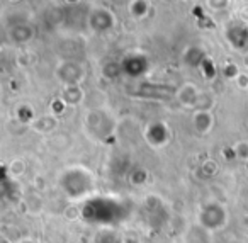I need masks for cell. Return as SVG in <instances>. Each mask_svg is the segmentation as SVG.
Instances as JSON below:
<instances>
[{"instance_id": "7a4b0ae2", "label": "cell", "mask_w": 248, "mask_h": 243, "mask_svg": "<svg viewBox=\"0 0 248 243\" xmlns=\"http://www.w3.org/2000/svg\"><path fill=\"white\" fill-rule=\"evenodd\" d=\"M228 223V209L224 204L217 201H211L201 208L199 211V225L202 229L213 233L217 229L224 228Z\"/></svg>"}, {"instance_id": "8992f818", "label": "cell", "mask_w": 248, "mask_h": 243, "mask_svg": "<svg viewBox=\"0 0 248 243\" xmlns=\"http://www.w3.org/2000/svg\"><path fill=\"white\" fill-rule=\"evenodd\" d=\"M19 243H36V242H32V240H22V242H19Z\"/></svg>"}, {"instance_id": "3957f363", "label": "cell", "mask_w": 248, "mask_h": 243, "mask_svg": "<svg viewBox=\"0 0 248 243\" xmlns=\"http://www.w3.org/2000/svg\"><path fill=\"white\" fill-rule=\"evenodd\" d=\"M93 211V216L90 219H95V223H99L100 214L104 212V218H102V225H109L112 223V219L117 218V214L121 212V204L117 202L110 201V199H93L87 204V211L90 212Z\"/></svg>"}, {"instance_id": "6da1fadb", "label": "cell", "mask_w": 248, "mask_h": 243, "mask_svg": "<svg viewBox=\"0 0 248 243\" xmlns=\"http://www.w3.org/2000/svg\"><path fill=\"white\" fill-rule=\"evenodd\" d=\"M60 187L68 197L83 199L92 194L93 187H95V180L89 170L82 167H73L65 170V174L60 177Z\"/></svg>"}, {"instance_id": "277c9868", "label": "cell", "mask_w": 248, "mask_h": 243, "mask_svg": "<svg viewBox=\"0 0 248 243\" xmlns=\"http://www.w3.org/2000/svg\"><path fill=\"white\" fill-rule=\"evenodd\" d=\"M146 138H148L150 143L155 145V146L163 145L167 141V128H165V124H153V126H150Z\"/></svg>"}, {"instance_id": "5b68a950", "label": "cell", "mask_w": 248, "mask_h": 243, "mask_svg": "<svg viewBox=\"0 0 248 243\" xmlns=\"http://www.w3.org/2000/svg\"><path fill=\"white\" fill-rule=\"evenodd\" d=\"M194 123H196V128L201 133H207V131L211 130V126H213V117L207 113H204V111H201V113L196 114V117H194Z\"/></svg>"}]
</instances>
